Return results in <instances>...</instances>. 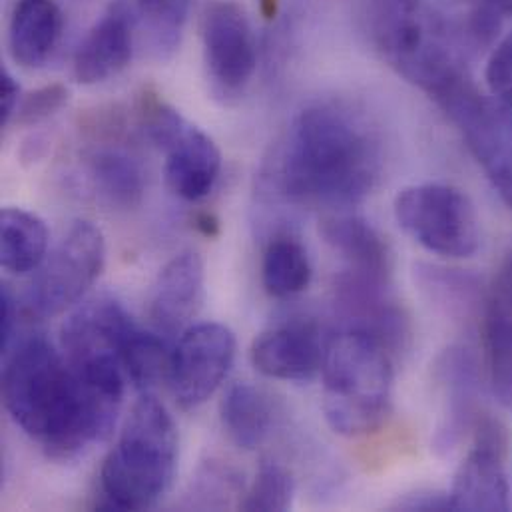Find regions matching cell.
Instances as JSON below:
<instances>
[{"mask_svg":"<svg viewBox=\"0 0 512 512\" xmlns=\"http://www.w3.org/2000/svg\"><path fill=\"white\" fill-rule=\"evenodd\" d=\"M383 148L369 120L337 102L307 106L291 122L277 160L273 186L291 204L345 212L379 184Z\"/></svg>","mask_w":512,"mask_h":512,"instance_id":"6da1fadb","label":"cell"},{"mask_svg":"<svg viewBox=\"0 0 512 512\" xmlns=\"http://www.w3.org/2000/svg\"><path fill=\"white\" fill-rule=\"evenodd\" d=\"M122 399L124 393L84 379L42 337L20 343L2 373L10 419L56 461L74 459L108 439Z\"/></svg>","mask_w":512,"mask_h":512,"instance_id":"7a4b0ae2","label":"cell"},{"mask_svg":"<svg viewBox=\"0 0 512 512\" xmlns=\"http://www.w3.org/2000/svg\"><path fill=\"white\" fill-rule=\"evenodd\" d=\"M369 36L381 58L435 102L469 78L447 22L427 0H373Z\"/></svg>","mask_w":512,"mask_h":512,"instance_id":"3957f363","label":"cell"},{"mask_svg":"<svg viewBox=\"0 0 512 512\" xmlns=\"http://www.w3.org/2000/svg\"><path fill=\"white\" fill-rule=\"evenodd\" d=\"M178 453L180 439L172 415L152 393H144L102 463L104 507L116 511L156 507L174 483Z\"/></svg>","mask_w":512,"mask_h":512,"instance_id":"277c9868","label":"cell"},{"mask_svg":"<svg viewBox=\"0 0 512 512\" xmlns=\"http://www.w3.org/2000/svg\"><path fill=\"white\" fill-rule=\"evenodd\" d=\"M323 415L333 433L349 439L375 433L391 413L393 355L377 339L341 329L327 341Z\"/></svg>","mask_w":512,"mask_h":512,"instance_id":"5b68a950","label":"cell"},{"mask_svg":"<svg viewBox=\"0 0 512 512\" xmlns=\"http://www.w3.org/2000/svg\"><path fill=\"white\" fill-rule=\"evenodd\" d=\"M401 230L431 254L465 259L481 244L479 218L465 192L449 184H417L401 190L393 204Z\"/></svg>","mask_w":512,"mask_h":512,"instance_id":"8992f818","label":"cell"},{"mask_svg":"<svg viewBox=\"0 0 512 512\" xmlns=\"http://www.w3.org/2000/svg\"><path fill=\"white\" fill-rule=\"evenodd\" d=\"M106 263L102 232L86 220L74 222L60 244L44 257L24 295V311L48 319L76 305Z\"/></svg>","mask_w":512,"mask_h":512,"instance_id":"52a82bcc","label":"cell"},{"mask_svg":"<svg viewBox=\"0 0 512 512\" xmlns=\"http://www.w3.org/2000/svg\"><path fill=\"white\" fill-rule=\"evenodd\" d=\"M144 124L152 142L166 152L168 188L186 202L210 196L222 172V152L216 142L156 98L144 106Z\"/></svg>","mask_w":512,"mask_h":512,"instance_id":"ba28073f","label":"cell"},{"mask_svg":"<svg viewBox=\"0 0 512 512\" xmlns=\"http://www.w3.org/2000/svg\"><path fill=\"white\" fill-rule=\"evenodd\" d=\"M461 132L493 188L512 210V112L489 100L471 78L437 100Z\"/></svg>","mask_w":512,"mask_h":512,"instance_id":"9c48e42d","label":"cell"},{"mask_svg":"<svg viewBox=\"0 0 512 512\" xmlns=\"http://www.w3.org/2000/svg\"><path fill=\"white\" fill-rule=\"evenodd\" d=\"M236 359V335L222 323L190 325L172 349L168 385L180 409L202 407L224 383Z\"/></svg>","mask_w":512,"mask_h":512,"instance_id":"30bf717a","label":"cell"},{"mask_svg":"<svg viewBox=\"0 0 512 512\" xmlns=\"http://www.w3.org/2000/svg\"><path fill=\"white\" fill-rule=\"evenodd\" d=\"M507 449V427L489 415H481L473 429V447L459 465L449 491L453 511L511 509Z\"/></svg>","mask_w":512,"mask_h":512,"instance_id":"8fae6325","label":"cell"},{"mask_svg":"<svg viewBox=\"0 0 512 512\" xmlns=\"http://www.w3.org/2000/svg\"><path fill=\"white\" fill-rule=\"evenodd\" d=\"M439 395V419L433 433L437 457H451L481 419V373L473 351L465 345L447 347L433 365Z\"/></svg>","mask_w":512,"mask_h":512,"instance_id":"7c38bea8","label":"cell"},{"mask_svg":"<svg viewBox=\"0 0 512 512\" xmlns=\"http://www.w3.org/2000/svg\"><path fill=\"white\" fill-rule=\"evenodd\" d=\"M202 38L214 88L226 98L242 94L257 66L256 38L246 10L232 0L210 4L202 20Z\"/></svg>","mask_w":512,"mask_h":512,"instance_id":"4fadbf2b","label":"cell"},{"mask_svg":"<svg viewBox=\"0 0 512 512\" xmlns=\"http://www.w3.org/2000/svg\"><path fill=\"white\" fill-rule=\"evenodd\" d=\"M136 323L114 297H94L78 305L62 325L60 343L70 365L104 357L120 359L124 339ZM122 363V361H120Z\"/></svg>","mask_w":512,"mask_h":512,"instance_id":"5bb4252c","label":"cell"},{"mask_svg":"<svg viewBox=\"0 0 512 512\" xmlns=\"http://www.w3.org/2000/svg\"><path fill=\"white\" fill-rule=\"evenodd\" d=\"M134 28V6L112 0L74 52V78L80 84H98L124 70L134 54Z\"/></svg>","mask_w":512,"mask_h":512,"instance_id":"9a60e30c","label":"cell"},{"mask_svg":"<svg viewBox=\"0 0 512 512\" xmlns=\"http://www.w3.org/2000/svg\"><path fill=\"white\" fill-rule=\"evenodd\" d=\"M327 343L313 321H289L261 333L250 349L257 371L269 379L309 381L325 359Z\"/></svg>","mask_w":512,"mask_h":512,"instance_id":"2e32d148","label":"cell"},{"mask_svg":"<svg viewBox=\"0 0 512 512\" xmlns=\"http://www.w3.org/2000/svg\"><path fill=\"white\" fill-rule=\"evenodd\" d=\"M204 259L196 252H182L172 257L160 271L148 315L162 337L182 335L204 299Z\"/></svg>","mask_w":512,"mask_h":512,"instance_id":"e0dca14e","label":"cell"},{"mask_svg":"<svg viewBox=\"0 0 512 512\" xmlns=\"http://www.w3.org/2000/svg\"><path fill=\"white\" fill-rule=\"evenodd\" d=\"M483 303L487 379L493 397L512 411V252L497 269Z\"/></svg>","mask_w":512,"mask_h":512,"instance_id":"ac0fdd59","label":"cell"},{"mask_svg":"<svg viewBox=\"0 0 512 512\" xmlns=\"http://www.w3.org/2000/svg\"><path fill=\"white\" fill-rule=\"evenodd\" d=\"M319 234L347 263V271L389 283L391 250L367 220L347 212H333L321 220Z\"/></svg>","mask_w":512,"mask_h":512,"instance_id":"d6986e66","label":"cell"},{"mask_svg":"<svg viewBox=\"0 0 512 512\" xmlns=\"http://www.w3.org/2000/svg\"><path fill=\"white\" fill-rule=\"evenodd\" d=\"M62 34V12L56 0H18L8 26V48L16 64L40 68Z\"/></svg>","mask_w":512,"mask_h":512,"instance_id":"ffe728a7","label":"cell"},{"mask_svg":"<svg viewBox=\"0 0 512 512\" xmlns=\"http://www.w3.org/2000/svg\"><path fill=\"white\" fill-rule=\"evenodd\" d=\"M220 413L228 437L244 451L257 449L273 427L269 397L250 383L232 385L224 395Z\"/></svg>","mask_w":512,"mask_h":512,"instance_id":"44dd1931","label":"cell"},{"mask_svg":"<svg viewBox=\"0 0 512 512\" xmlns=\"http://www.w3.org/2000/svg\"><path fill=\"white\" fill-rule=\"evenodd\" d=\"M48 256L46 224L20 208H4L0 214V263L10 273L36 271Z\"/></svg>","mask_w":512,"mask_h":512,"instance_id":"7402d4cb","label":"cell"},{"mask_svg":"<svg viewBox=\"0 0 512 512\" xmlns=\"http://www.w3.org/2000/svg\"><path fill=\"white\" fill-rule=\"evenodd\" d=\"M311 279V259L297 238L277 234L267 242L261 257V283L271 297H295L309 287Z\"/></svg>","mask_w":512,"mask_h":512,"instance_id":"603a6c76","label":"cell"},{"mask_svg":"<svg viewBox=\"0 0 512 512\" xmlns=\"http://www.w3.org/2000/svg\"><path fill=\"white\" fill-rule=\"evenodd\" d=\"M88 174L100 196L116 208H136L144 198V172L140 164L122 150H96L88 158Z\"/></svg>","mask_w":512,"mask_h":512,"instance_id":"cb8c5ba5","label":"cell"},{"mask_svg":"<svg viewBox=\"0 0 512 512\" xmlns=\"http://www.w3.org/2000/svg\"><path fill=\"white\" fill-rule=\"evenodd\" d=\"M120 361L126 373V379L144 393L156 389L162 381L170 377L172 349H168L164 337L156 331H144L138 325L132 327L124 339Z\"/></svg>","mask_w":512,"mask_h":512,"instance_id":"d4e9b609","label":"cell"},{"mask_svg":"<svg viewBox=\"0 0 512 512\" xmlns=\"http://www.w3.org/2000/svg\"><path fill=\"white\" fill-rule=\"evenodd\" d=\"M415 281L423 295L451 317H467L479 303V281L461 269L441 265H415Z\"/></svg>","mask_w":512,"mask_h":512,"instance_id":"484cf974","label":"cell"},{"mask_svg":"<svg viewBox=\"0 0 512 512\" xmlns=\"http://www.w3.org/2000/svg\"><path fill=\"white\" fill-rule=\"evenodd\" d=\"M134 8L146 22L156 54L172 56L182 40L190 0H134Z\"/></svg>","mask_w":512,"mask_h":512,"instance_id":"4316f807","label":"cell"},{"mask_svg":"<svg viewBox=\"0 0 512 512\" xmlns=\"http://www.w3.org/2000/svg\"><path fill=\"white\" fill-rule=\"evenodd\" d=\"M295 497L293 475L277 461H261L252 487L244 493L242 511L281 512L291 509Z\"/></svg>","mask_w":512,"mask_h":512,"instance_id":"83f0119b","label":"cell"},{"mask_svg":"<svg viewBox=\"0 0 512 512\" xmlns=\"http://www.w3.org/2000/svg\"><path fill=\"white\" fill-rule=\"evenodd\" d=\"M234 499H244V483L240 475L216 461L204 465L198 477L192 481V489L188 493L190 509H226L232 507Z\"/></svg>","mask_w":512,"mask_h":512,"instance_id":"f1b7e54d","label":"cell"},{"mask_svg":"<svg viewBox=\"0 0 512 512\" xmlns=\"http://www.w3.org/2000/svg\"><path fill=\"white\" fill-rule=\"evenodd\" d=\"M68 98H70V92L62 84H50V86L38 88L20 100L14 120L20 126H32V124L44 122L50 116H54L58 110H62Z\"/></svg>","mask_w":512,"mask_h":512,"instance_id":"f546056e","label":"cell"},{"mask_svg":"<svg viewBox=\"0 0 512 512\" xmlns=\"http://www.w3.org/2000/svg\"><path fill=\"white\" fill-rule=\"evenodd\" d=\"M485 78L495 100L512 112V34L493 50Z\"/></svg>","mask_w":512,"mask_h":512,"instance_id":"4dcf8cb0","label":"cell"},{"mask_svg":"<svg viewBox=\"0 0 512 512\" xmlns=\"http://www.w3.org/2000/svg\"><path fill=\"white\" fill-rule=\"evenodd\" d=\"M395 509L399 511H453L449 493H437V491H417L411 495H405L395 503Z\"/></svg>","mask_w":512,"mask_h":512,"instance_id":"1f68e13d","label":"cell"},{"mask_svg":"<svg viewBox=\"0 0 512 512\" xmlns=\"http://www.w3.org/2000/svg\"><path fill=\"white\" fill-rule=\"evenodd\" d=\"M20 104V86L16 82V78L6 70L2 68L0 72V108H2V126H6L14 114H16V108Z\"/></svg>","mask_w":512,"mask_h":512,"instance_id":"d6a6232c","label":"cell"},{"mask_svg":"<svg viewBox=\"0 0 512 512\" xmlns=\"http://www.w3.org/2000/svg\"><path fill=\"white\" fill-rule=\"evenodd\" d=\"M16 317H18L16 299L12 297L10 289L4 285V287H2V353H6V349H8V345H10Z\"/></svg>","mask_w":512,"mask_h":512,"instance_id":"836d02e7","label":"cell"},{"mask_svg":"<svg viewBox=\"0 0 512 512\" xmlns=\"http://www.w3.org/2000/svg\"><path fill=\"white\" fill-rule=\"evenodd\" d=\"M198 226L200 230L206 234V236H216L218 234V222L212 218V216H202L198 220Z\"/></svg>","mask_w":512,"mask_h":512,"instance_id":"e575fe53","label":"cell"},{"mask_svg":"<svg viewBox=\"0 0 512 512\" xmlns=\"http://www.w3.org/2000/svg\"><path fill=\"white\" fill-rule=\"evenodd\" d=\"M493 10L512 16V0H485Z\"/></svg>","mask_w":512,"mask_h":512,"instance_id":"d590c367","label":"cell"}]
</instances>
